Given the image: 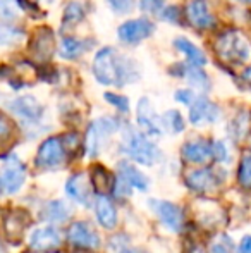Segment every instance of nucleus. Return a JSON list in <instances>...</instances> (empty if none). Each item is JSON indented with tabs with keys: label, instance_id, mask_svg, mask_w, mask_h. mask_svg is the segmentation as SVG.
I'll return each instance as SVG.
<instances>
[{
	"label": "nucleus",
	"instance_id": "obj_1",
	"mask_svg": "<svg viewBox=\"0 0 251 253\" xmlns=\"http://www.w3.org/2000/svg\"><path fill=\"white\" fill-rule=\"evenodd\" d=\"M93 74L102 84H115L122 86L140 78V71L133 59L127 55H121L117 50L110 47L102 48L95 55Z\"/></svg>",
	"mask_w": 251,
	"mask_h": 253
},
{
	"label": "nucleus",
	"instance_id": "obj_2",
	"mask_svg": "<svg viewBox=\"0 0 251 253\" xmlns=\"http://www.w3.org/2000/svg\"><path fill=\"white\" fill-rule=\"evenodd\" d=\"M124 152L127 157L141 166H155L160 162L162 152L153 141H150L143 133H131L124 138Z\"/></svg>",
	"mask_w": 251,
	"mask_h": 253
},
{
	"label": "nucleus",
	"instance_id": "obj_3",
	"mask_svg": "<svg viewBox=\"0 0 251 253\" xmlns=\"http://www.w3.org/2000/svg\"><path fill=\"white\" fill-rule=\"evenodd\" d=\"M117 131V121L112 117H102L90 124L86 133V152L97 157L107 145V140Z\"/></svg>",
	"mask_w": 251,
	"mask_h": 253
},
{
	"label": "nucleus",
	"instance_id": "obj_4",
	"mask_svg": "<svg viewBox=\"0 0 251 253\" xmlns=\"http://www.w3.org/2000/svg\"><path fill=\"white\" fill-rule=\"evenodd\" d=\"M26 179V169L17 157H9L0 166V195H12L21 190Z\"/></svg>",
	"mask_w": 251,
	"mask_h": 253
},
{
	"label": "nucleus",
	"instance_id": "obj_5",
	"mask_svg": "<svg viewBox=\"0 0 251 253\" xmlns=\"http://www.w3.org/2000/svg\"><path fill=\"white\" fill-rule=\"evenodd\" d=\"M150 205V210L155 213L160 224L164 227H167L172 233H179L184 226V213H182V209L174 202L169 200H158V198H151L148 202Z\"/></svg>",
	"mask_w": 251,
	"mask_h": 253
},
{
	"label": "nucleus",
	"instance_id": "obj_6",
	"mask_svg": "<svg viewBox=\"0 0 251 253\" xmlns=\"http://www.w3.org/2000/svg\"><path fill=\"white\" fill-rule=\"evenodd\" d=\"M217 52L224 60L229 62H245L250 59V45L236 31L224 33L217 42Z\"/></svg>",
	"mask_w": 251,
	"mask_h": 253
},
{
	"label": "nucleus",
	"instance_id": "obj_7",
	"mask_svg": "<svg viewBox=\"0 0 251 253\" xmlns=\"http://www.w3.org/2000/svg\"><path fill=\"white\" fill-rule=\"evenodd\" d=\"M64 160H66V152L59 138H48L38 148L36 166L41 169H57L64 164Z\"/></svg>",
	"mask_w": 251,
	"mask_h": 253
},
{
	"label": "nucleus",
	"instance_id": "obj_8",
	"mask_svg": "<svg viewBox=\"0 0 251 253\" xmlns=\"http://www.w3.org/2000/svg\"><path fill=\"white\" fill-rule=\"evenodd\" d=\"M153 23L144 17H140V19H131L127 23L121 24L117 30V35H119V40L122 43H127V45H136L140 43L141 40L148 38L151 33H153Z\"/></svg>",
	"mask_w": 251,
	"mask_h": 253
},
{
	"label": "nucleus",
	"instance_id": "obj_9",
	"mask_svg": "<svg viewBox=\"0 0 251 253\" xmlns=\"http://www.w3.org/2000/svg\"><path fill=\"white\" fill-rule=\"evenodd\" d=\"M218 117H220V109L205 97H196L189 105V121L194 126L212 124L218 121Z\"/></svg>",
	"mask_w": 251,
	"mask_h": 253
},
{
	"label": "nucleus",
	"instance_id": "obj_10",
	"mask_svg": "<svg viewBox=\"0 0 251 253\" xmlns=\"http://www.w3.org/2000/svg\"><path fill=\"white\" fill-rule=\"evenodd\" d=\"M138 124L146 134L160 136L164 127H162V119L157 116L153 105L148 98H141L138 102Z\"/></svg>",
	"mask_w": 251,
	"mask_h": 253
},
{
	"label": "nucleus",
	"instance_id": "obj_11",
	"mask_svg": "<svg viewBox=\"0 0 251 253\" xmlns=\"http://www.w3.org/2000/svg\"><path fill=\"white\" fill-rule=\"evenodd\" d=\"M67 238L72 245L81 248H98L100 247V238L97 231L90 226L88 222H74L69 227Z\"/></svg>",
	"mask_w": 251,
	"mask_h": 253
},
{
	"label": "nucleus",
	"instance_id": "obj_12",
	"mask_svg": "<svg viewBox=\"0 0 251 253\" xmlns=\"http://www.w3.org/2000/svg\"><path fill=\"white\" fill-rule=\"evenodd\" d=\"M61 234L54 227H40L30 236V247L35 252H52L61 247Z\"/></svg>",
	"mask_w": 251,
	"mask_h": 253
},
{
	"label": "nucleus",
	"instance_id": "obj_13",
	"mask_svg": "<svg viewBox=\"0 0 251 253\" xmlns=\"http://www.w3.org/2000/svg\"><path fill=\"white\" fill-rule=\"evenodd\" d=\"M54 48H55L54 33L48 28H40L35 33V38L30 45L31 55L36 60H48L52 57V53H54Z\"/></svg>",
	"mask_w": 251,
	"mask_h": 253
},
{
	"label": "nucleus",
	"instance_id": "obj_14",
	"mask_svg": "<svg viewBox=\"0 0 251 253\" xmlns=\"http://www.w3.org/2000/svg\"><path fill=\"white\" fill-rule=\"evenodd\" d=\"M66 193L76 203L88 205L91 200V184L88 181L86 174L77 172L74 176H71L66 183Z\"/></svg>",
	"mask_w": 251,
	"mask_h": 253
},
{
	"label": "nucleus",
	"instance_id": "obj_15",
	"mask_svg": "<svg viewBox=\"0 0 251 253\" xmlns=\"http://www.w3.org/2000/svg\"><path fill=\"white\" fill-rule=\"evenodd\" d=\"M95 217L104 229H114L117 226V209L105 195L95 198Z\"/></svg>",
	"mask_w": 251,
	"mask_h": 253
},
{
	"label": "nucleus",
	"instance_id": "obj_16",
	"mask_svg": "<svg viewBox=\"0 0 251 253\" xmlns=\"http://www.w3.org/2000/svg\"><path fill=\"white\" fill-rule=\"evenodd\" d=\"M182 159L191 164H205L212 159V143L207 140H189L181 148Z\"/></svg>",
	"mask_w": 251,
	"mask_h": 253
},
{
	"label": "nucleus",
	"instance_id": "obj_17",
	"mask_svg": "<svg viewBox=\"0 0 251 253\" xmlns=\"http://www.w3.org/2000/svg\"><path fill=\"white\" fill-rule=\"evenodd\" d=\"M220 183L217 176H215L214 170L210 169H196L191 170V172L186 176V184L196 193H205V191L214 190L215 184Z\"/></svg>",
	"mask_w": 251,
	"mask_h": 253
},
{
	"label": "nucleus",
	"instance_id": "obj_18",
	"mask_svg": "<svg viewBox=\"0 0 251 253\" xmlns=\"http://www.w3.org/2000/svg\"><path fill=\"white\" fill-rule=\"evenodd\" d=\"M186 16H188L189 23L200 30L214 26V16L210 14V9L205 0H191L186 7Z\"/></svg>",
	"mask_w": 251,
	"mask_h": 253
},
{
	"label": "nucleus",
	"instance_id": "obj_19",
	"mask_svg": "<svg viewBox=\"0 0 251 253\" xmlns=\"http://www.w3.org/2000/svg\"><path fill=\"white\" fill-rule=\"evenodd\" d=\"M119 177L124 179L129 188H136L140 191H146L150 188V179L146 177V174L141 172L138 167H134L129 162H119Z\"/></svg>",
	"mask_w": 251,
	"mask_h": 253
},
{
	"label": "nucleus",
	"instance_id": "obj_20",
	"mask_svg": "<svg viewBox=\"0 0 251 253\" xmlns=\"http://www.w3.org/2000/svg\"><path fill=\"white\" fill-rule=\"evenodd\" d=\"M10 109L14 114H17L19 117L28 121H38L41 117V105L36 102V98L33 97H19L10 103Z\"/></svg>",
	"mask_w": 251,
	"mask_h": 253
},
{
	"label": "nucleus",
	"instance_id": "obj_21",
	"mask_svg": "<svg viewBox=\"0 0 251 253\" xmlns=\"http://www.w3.org/2000/svg\"><path fill=\"white\" fill-rule=\"evenodd\" d=\"M176 48H178L181 53H184L186 57L189 59V62L193 64V66L196 67H201L207 64V57H205V53L200 50V48L196 47V45L193 43V42L186 40V38H178V40L174 42Z\"/></svg>",
	"mask_w": 251,
	"mask_h": 253
},
{
	"label": "nucleus",
	"instance_id": "obj_22",
	"mask_svg": "<svg viewBox=\"0 0 251 253\" xmlns=\"http://www.w3.org/2000/svg\"><path fill=\"white\" fill-rule=\"evenodd\" d=\"M182 78L188 80V83L193 88L200 91H207L210 88V81H208V76L201 71V67L196 66H184V71H182Z\"/></svg>",
	"mask_w": 251,
	"mask_h": 253
},
{
	"label": "nucleus",
	"instance_id": "obj_23",
	"mask_svg": "<svg viewBox=\"0 0 251 253\" xmlns=\"http://www.w3.org/2000/svg\"><path fill=\"white\" fill-rule=\"evenodd\" d=\"M28 215L23 212H12L9 213V217L5 219V231H7V236L12 238H17L23 234L24 227L28 226Z\"/></svg>",
	"mask_w": 251,
	"mask_h": 253
},
{
	"label": "nucleus",
	"instance_id": "obj_24",
	"mask_svg": "<svg viewBox=\"0 0 251 253\" xmlns=\"http://www.w3.org/2000/svg\"><path fill=\"white\" fill-rule=\"evenodd\" d=\"M88 47H90L88 42H81L76 38H64L61 45V55L64 59H77L79 55H83Z\"/></svg>",
	"mask_w": 251,
	"mask_h": 253
},
{
	"label": "nucleus",
	"instance_id": "obj_25",
	"mask_svg": "<svg viewBox=\"0 0 251 253\" xmlns=\"http://www.w3.org/2000/svg\"><path fill=\"white\" fill-rule=\"evenodd\" d=\"M69 215H71L69 207L61 200L50 202L45 207V219L50 220V222H62V220H66Z\"/></svg>",
	"mask_w": 251,
	"mask_h": 253
},
{
	"label": "nucleus",
	"instance_id": "obj_26",
	"mask_svg": "<svg viewBox=\"0 0 251 253\" xmlns=\"http://www.w3.org/2000/svg\"><path fill=\"white\" fill-rule=\"evenodd\" d=\"M160 119H162V127H167V129L174 134L184 131V127H186L184 119H182V116L178 110H167Z\"/></svg>",
	"mask_w": 251,
	"mask_h": 253
},
{
	"label": "nucleus",
	"instance_id": "obj_27",
	"mask_svg": "<svg viewBox=\"0 0 251 253\" xmlns=\"http://www.w3.org/2000/svg\"><path fill=\"white\" fill-rule=\"evenodd\" d=\"M23 37H24V33L19 28L12 26V24H0V47L16 43V42H19Z\"/></svg>",
	"mask_w": 251,
	"mask_h": 253
},
{
	"label": "nucleus",
	"instance_id": "obj_28",
	"mask_svg": "<svg viewBox=\"0 0 251 253\" xmlns=\"http://www.w3.org/2000/svg\"><path fill=\"white\" fill-rule=\"evenodd\" d=\"M84 17V7L79 2H71L64 10V26H72Z\"/></svg>",
	"mask_w": 251,
	"mask_h": 253
},
{
	"label": "nucleus",
	"instance_id": "obj_29",
	"mask_svg": "<svg viewBox=\"0 0 251 253\" xmlns=\"http://www.w3.org/2000/svg\"><path fill=\"white\" fill-rule=\"evenodd\" d=\"M238 181L241 186L251 188V155H243L238 169Z\"/></svg>",
	"mask_w": 251,
	"mask_h": 253
},
{
	"label": "nucleus",
	"instance_id": "obj_30",
	"mask_svg": "<svg viewBox=\"0 0 251 253\" xmlns=\"http://www.w3.org/2000/svg\"><path fill=\"white\" fill-rule=\"evenodd\" d=\"M212 159H215L220 164L231 162V150H229L227 143L222 140H217L212 143Z\"/></svg>",
	"mask_w": 251,
	"mask_h": 253
},
{
	"label": "nucleus",
	"instance_id": "obj_31",
	"mask_svg": "<svg viewBox=\"0 0 251 253\" xmlns=\"http://www.w3.org/2000/svg\"><path fill=\"white\" fill-rule=\"evenodd\" d=\"M246 129H248V116L245 112L236 117L234 121H231V124H229V133L234 138H243Z\"/></svg>",
	"mask_w": 251,
	"mask_h": 253
},
{
	"label": "nucleus",
	"instance_id": "obj_32",
	"mask_svg": "<svg viewBox=\"0 0 251 253\" xmlns=\"http://www.w3.org/2000/svg\"><path fill=\"white\" fill-rule=\"evenodd\" d=\"M17 5L14 0H0V17L2 19H16Z\"/></svg>",
	"mask_w": 251,
	"mask_h": 253
},
{
	"label": "nucleus",
	"instance_id": "obj_33",
	"mask_svg": "<svg viewBox=\"0 0 251 253\" xmlns=\"http://www.w3.org/2000/svg\"><path fill=\"white\" fill-rule=\"evenodd\" d=\"M105 100L108 103H112V105H114L117 110H121V112H127V110H129V100H127L126 97H122V95L105 93Z\"/></svg>",
	"mask_w": 251,
	"mask_h": 253
},
{
	"label": "nucleus",
	"instance_id": "obj_34",
	"mask_svg": "<svg viewBox=\"0 0 251 253\" xmlns=\"http://www.w3.org/2000/svg\"><path fill=\"white\" fill-rule=\"evenodd\" d=\"M110 7L119 14H126L129 10H133L134 7V0H108Z\"/></svg>",
	"mask_w": 251,
	"mask_h": 253
},
{
	"label": "nucleus",
	"instance_id": "obj_35",
	"mask_svg": "<svg viewBox=\"0 0 251 253\" xmlns=\"http://www.w3.org/2000/svg\"><path fill=\"white\" fill-rule=\"evenodd\" d=\"M162 3H164V0H141V9L146 12L157 14L162 9Z\"/></svg>",
	"mask_w": 251,
	"mask_h": 253
},
{
	"label": "nucleus",
	"instance_id": "obj_36",
	"mask_svg": "<svg viewBox=\"0 0 251 253\" xmlns=\"http://www.w3.org/2000/svg\"><path fill=\"white\" fill-rule=\"evenodd\" d=\"M194 98H196V95L191 90H179L178 93H176V100L184 103V105H191V103L194 102Z\"/></svg>",
	"mask_w": 251,
	"mask_h": 253
},
{
	"label": "nucleus",
	"instance_id": "obj_37",
	"mask_svg": "<svg viewBox=\"0 0 251 253\" xmlns=\"http://www.w3.org/2000/svg\"><path fill=\"white\" fill-rule=\"evenodd\" d=\"M12 133V123L7 117L0 116V140H5Z\"/></svg>",
	"mask_w": 251,
	"mask_h": 253
},
{
	"label": "nucleus",
	"instance_id": "obj_38",
	"mask_svg": "<svg viewBox=\"0 0 251 253\" xmlns=\"http://www.w3.org/2000/svg\"><path fill=\"white\" fill-rule=\"evenodd\" d=\"M231 247H232L231 241H229L227 245H225V241H215V243L212 245L210 252L212 253H232L231 252Z\"/></svg>",
	"mask_w": 251,
	"mask_h": 253
},
{
	"label": "nucleus",
	"instance_id": "obj_39",
	"mask_svg": "<svg viewBox=\"0 0 251 253\" xmlns=\"http://www.w3.org/2000/svg\"><path fill=\"white\" fill-rule=\"evenodd\" d=\"M179 14H181V10H179L178 7H171V9H165V12L162 14V16L167 21H171V23H178Z\"/></svg>",
	"mask_w": 251,
	"mask_h": 253
},
{
	"label": "nucleus",
	"instance_id": "obj_40",
	"mask_svg": "<svg viewBox=\"0 0 251 253\" xmlns=\"http://www.w3.org/2000/svg\"><path fill=\"white\" fill-rule=\"evenodd\" d=\"M245 80H248L250 83H251V67H250V69H246V73H245Z\"/></svg>",
	"mask_w": 251,
	"mask_h": 253
},
{
	"label": "nucleus",
	"instance_id": "obj_41",
	"mask_svg": "<svg viewBox=\"0 0 251 253\" xmlns=\"http://www.w3.org/2000/svg\"><path fill=\"white\" fill-rule=\"evenodd\" d=\"M129 253H143V252H138V250H129Z\"/></svg>",
	"mask_w": 251,
	"mask_h": 253
},
{
	"label": "nucleus",
	"instance_id": "obj_42",
	"mask_svg": "<svg viewBox=\"0 0 251 253\" xmlns=\"http://www.w3.org/2000/svg\"><path fill=\"white\" fill-rule=\"evenodd\" d=\"M241 2H251V0H241Z\"/></svg>",
	"mask_w": 251,
	"mask_h": 253
},
{
	"label": "nucleus",
	"instance_id": "obj_43",
	"mask_svg": "<svg viewBox=\"0 0 251 253\" xmlns=\"http://www.w3.org/2000/svg\"><path fill=\"white\" fill-rule=\"evenodd\" d=\"M194 253H203V252H200V250H196V252H194Z\"/></svg>",
	"mask_w": 251,
	"mask_h": 253
},
{
	"label": "nucleus",
	"instance_id": "obj_44",
	"mask_svg": "<svg viewBox=\"0 0 251 253\" xmlns=\"http://www.w3.org/2000/svg\"><path fill=\"white\" fill-rule=\"evenodd\" d=\"M48 2H52V0H48Z\"/></svg>",
	"mask_w": 251,
	"mask_h": 253
},
{
	"label": "nucleus",
	"instance_id": "obj_45",
	"mask_svg": "<svg viewBox=\"0 0 251 253\" xmlns=\"http://www.w3.org/2000/svg\"><path fill=\"white\" fill-rule=\"evenodd\" d=\"M0 253H2V252H0Z\"/></svg>",
	"mask_w": 251,
	"mask_h": 253
},
{
	"label": "nucleus",
	"instance_id": "obj_46",
	"mask_svg": "<svg viewBox=\"0 0 251 253\" xmlns=\"http://www.w3.org/2000/svg\"><path fill=\"white\" fill-rule=\"evenodd\" d=\"M238 253H239V252H238Z\"/></svg>",
	"mask_w": 251,
	"mask_h": 253
}]
</instances>
